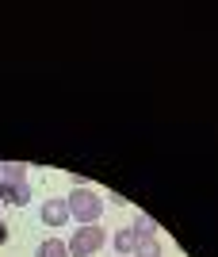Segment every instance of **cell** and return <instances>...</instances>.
<instances>
[{"label": "cell", "instance_id": "8992f818", "mask_svg": "<svg viewBox=\"0 0 218 257\" xmlns=\"http://www.w3.org/2000/svg\"><path fill=\"white\" fill-rule=\"evenodd\" d=\"M38 257H69V246L62 238H46L42 246H38Z\"/></svg>", "mask_w": 218, "mask_h": 257}, {"label": "cell", "instance_id": "52a82bcc", "mask_svg": "<svg viewBox=\"0 0 218 257\" xmlns=\"http://www.w3.org/2000/svg\"><path fill=\"white\" fill-rule=\"evenodd\" d=\"M115 249H119L122 257H126V253L134 249V226H122L119 234H115Z\"/></svg>", "mask_w": 218, "mask_h": 257}, {"label": "cell", "instance_id": "5b68a950", "mask_svg": "<svg viewBox=\"0 0 218 257\" xmlns=\"http://www.w3.org/2000/svg\"><path fill=\"white\" fill-rule=\"evenodd\" d=\"M23 181H27V165H16V161H12V165H0V184H4L8 192Z\"/></svg>", "mask_w": 218, "mask_h": 257}, {"label": "cell", "instance_id": "277c9868", "mask_svg": "<svg viewBox=\"0 0 218 257\" xmlns=\"http://www.w3.org/2000/svg\"><path fill=\"white\" fill-rule=\"evenodd\" d=\"M134 257H161V242L157 234H146V230H134Z\"/></svg>", "mask_w": 218, "mask_h": 257}, {"label": "cell", "instance_id": "7a4b0ae2", "mask_svg": "<svg viewBox=\"0 0 218 257\" xmlns=\"http://www.w3.org/2000/svg\"><path fill=\"white\" fill-rule=\"evenodd\" d=\"M100 246H104V230L100 226H80L69 238V257H92L100 253Z\"/></svg>", "mask_w": 218, "mask_h": 257}, {"label": "cell", "instance_id": "ba28073f", "mask_svg": "<svg viewBox=\"0 0 218 257\" xmlns=\"http://www.w3.org/2000/svg\"><path fill=\"white\" fill-rule=\"evenodd\" d=\"M12 204H16V207L31 204V188H27V181H23V184H16V188H12Z\"/></svg>", "mask_w": 218, "mask_h": 257}, {"label": "cell", "instance_id": "30bf717a", "mask_svg": "<svg viewBox=\"0 0 218 257\" xmlns=\"http://www.w3.org/2000/svg\"><path fill=\"white\" fill-rule=\"evenodd\" d=\"M4 242H8V226L0 223V246H4Z\"/></svg>", "mask_w": 218, "mask_h": 257}, {"label": "cell", "instance_id": "6da1fadb", "mask_svg": "<svg viewBox=\"0 0 218 257\" xmlns=\"http://www.w3.org/2000/svg\"><path fill=\"white\" fill-rule=\"evenodd\" d=\"M69 204V219H80V226H96L104 215V200L92 188H73V196H66Z\"/></svg>", "mask_w": 218, "mask_h": 257}, {"label": "cell", "instance_id": "3957f363", "mask_svg": "<svg viewBox=\"0 0 218 257\" xmlns=\"http://www.w3.org/2000/svg\"><path fill=\"white\" fill-rule=\"evenodd\" d=\"M38 215H42V223H46V226H66V219H69V204L62 200V196H58V200H42Z\"/></svg>", "mask_w": 218, "mask_h": 257}, {"label": "cell", "instance_id": "9c48e42d", "mask_svg": "<svg viewBox=\"0 0 218 257\" xmlns=\"http://www.w3.org/2000/svg\"><path fill=\"white\" fill-rule=\"evenodd\" d=\"M0 204H12V192L4 188V184H0Z\"/></svg>", "mask_w": 218, "mask_h": 257}]
</instances>
